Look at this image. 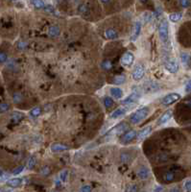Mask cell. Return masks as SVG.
Wrapping results in <instances>:
<instances>
[{"instance_id":"obj_1","label":"cell","mask_w":191,"mask_h":192,"mask_svg":"<svg viewBox=\"0 0 191 192\" xmlns=\"http://www.w3.org/2000/svg\"><path fill=\"white\" fill-rule=\"evenodd\" d=\"M149 114V109L147 107H143L141 109L135 111L134 113L131 114L130 121L132 124H138L139 122H141L145 117Z\"/></svg>"},{"instance_id":"obj_2","label":"cell","mask_w":191,"mask_h":192,"mask_svg":"<svg viewBox=\"0 0 191 192\" xmlns=\"http://www.w3.org/2000/svg\"><path fill=\"white\" fill-rule=\"evenodd\" d=\"M158 36L162 42H166L169 39V28H168V22L166 19L161 21L158 26Z\"/></svg>"},{"instance_id":"obj_3","label":"cell","mask_w":191,"mask_h":192,"mask_svg":"<svg viewBox=\"0 0 191 192\" xmlns=\"http://www.w3.org/2000/svg\"><path fill=\"white\" fill-rule=\"evenodd\" d=\"M180 99H181V95L179 93L173 92V93H169L166 96H164L161 100V103L164 105V106H170V105L176 103L177 101H179Z\"/></svg>"},{"instance_id":"obj_4","label":"cell","mask_w":191,"mask_h":192,"mask_svg":"<svg viewBox=\"0 0 191 192\" xmlns=\"http://www.w3.org/2000/svg\"><path fill=\"white\" fill-rule=\"evenodd\" d=\"M165 69L170 73H177L179 70V65L175 59H168L164 63Z\"/></svg>"},{"instance_id":"obj_5","label":"cell","mask_w":191,"mask_h":192,"mask_svg":"<svg viewBox=\"0 0 191 192\" xmlns=\"http://www.w3.org/2000/svg\"><path fill=\"white\" fill-rule=\"evenodd\" d=\"M145 75V68L141 65H137L135 67L134 71L132 72V78L135 81H139L143 78V76Z\"/></svg>"},{"instance_id":"obj_6","label":"cell","mask_w":191,"mask_h":192,"mask_svg":"<svg viewBox=\"0 0 191 192\" xmlns=\"http://www.w3.org/2000/svg\"><path fill=\"white\" fill-rule=\"evenodd\" d=\"M136 135H137V132H136L135 130H131L129 132H125V134L121 136L120 141L123 144H128L136 138Z\"/></svg>"},{"instance_id":"obj_7","label":"cell","mask_w":191,"mask_h":192,"mask_svg":"<svg viewBox=\"0 0 191 192\" xmlns=\"http://www.w3.org/2000/svg\"><path fill=\"white\" fill-rule=\"evenodd\" d=\"M131 106H132V104L125 105V106L120 107L119 109H115V111L111 114V119H117V118H119L120 116H123L124 114H126L127 112H128Z\"/></svg>"},{"instance_id":"obj_8","label":"cell","mask_w":191,"mask_h":192,"mask_svg":"<svg viewBox=\"0 0 191 192\" xmlns=\"http://www.w3.org/2000/svg\"><path fill=\"white\" fill-rule=\"evenodd\" d=\"M135 61V56H134V54L128 51V52H126L123 54V56L121 57V65H124V66H131L132 65H133V63Z\"/></svg>"},{"instance_id":"obj_9","label":"cell","mask_w":191,"mask_h":192,"mask_svg":"<svg viewBox=\"0 0 191 192\" xmlns=\"http://www.w3.org/2000/svg\"><path fill=\"white\" fill-rule=\"evenodd\" d=\"M127 129H128V125L125 124V123H121V124L115 126L112 130H111L110 132H109L107 134V135H121L122 132H125Z\"/></svg>"},{"instance_id":"obj_10","label":"cell","mask_w":191,"mask_h":192,"mask_svg":"<svg viewBox=\"0 0 191 192\" xmlns=\"http://www.w3.org/2000/svg\"><path fill=\"white\" fill-rule=\"evenodd\" d=\"M140 92L139 91H134V92H132L128 97L125 98L123 101H122V104L123 105H129V104H133L135 102H136L137 100L140 98Z\"/></svg>"},{"instance_id":"obj_11","label":"cell","mask_w":191,"mask_h":192,"mask_svg":"<svg viewBox=\"0 0 191 192\" xmlns=\"http://www.w3.org/2000/svg\"><path fill=\"white\" fill-rule=\"evenodd\" d=\"M140 32H141V23H140L139 21H136L134 25L133 31H132V36H131L132 42H135L136 39H137L138 36L140 35Z\"/></svg>"},{"instance_id":"obj_12","label":"cell","mask_w":191,"mask_h":192,"mask_svg":"<svg viewBox=\"0 0 191 192\" xmlns=\"http://www.w3.org/2000/svg\"><path fill=\"white\" fill-rule=\"evenodd\" d=\"M137 177L140 180H147L150 177V171L146 166H141L137 170Z\"/></svg>"},{"instance_id":"obj_13","label":"cell","mask_w":191,"mask_h":192,"mask_svg":"<svg viewBox=\"0 0 191 192\" xmlns=\"http://www.w3.org/2000/svg\"><path fill=\"white\" fill-rule=\"evenodd\" d=\"M69 149V147L65 144L62 143H53L50 147V150L52 151L53 153H59V152H63V151H66Z\"/></svg>"},{"instance_id":"obj_14","label":"cell","mask_w":191,"mask_h":192,"mask_svg":"<svg viewBox=\"0 0 191 192\" xmlns=\"http://www.w3.org/2000/svg\"><path fill=\"white\" fill-rule=\"evenodd\" d=\"M151 132H152V127L151 126H147V127H145L143 128L142 130H140V132L137 134V138L139 140H142L144 138H146L147 136L151 134Z\"/></svg>"},{"instance_id":"obj_15","label":"cell","mask_w":191,"mask_h":192,"mask_svg":"<svg viewBox=\"0 0 191 192\" xmlns=\"http://www.w3.org/2000/svg\"><path fill=\"white\" fill-rule=\"evenodd\" d=\"M171 117H172V111H170V109H169V111H166V112L161 116L160 119H158V125H163V124H165V123H167L168 121H169V120L171 119Z\"/></svg>"},{"instance_id":"obj_16","label":"cell","mask_w":191,"mask_h":192,"mask_svg":"<svg viewBox=\"0 0 191 192\" xmlns=\"http://www.w3.org/2000/svg\"><path fill=\"white\" fill-rule=\"evenodd\" d=\"M105 36L107 39H116L118 38V33L112 28H108L105 31Z\"/></svg>"},{"instance_id":"obj_17","label":"cell","mask_w":191,"mask_h":192,"mask_svg":"<svg viewBox=\"0 0 191 192\" xmlns=\"http://www.w3.org/2000/svg\"><path fill=\"white\" fill-rule=\"evenodd\" d=\"M110 91L111 96L115 99H121L122 96H123V90L119 88H111Z\"/></svg>"},{"instance_id":"obj_18","label":"cell","mask_w":191,"mask_h":192,"mask_svg":"<svg viewBox=\"0 0 191 192\" xmlns=\"http://www.w3.org/2000/svg\"><path fill=\"white\" fill-rule=\"evenodd\" d=\"M7 184L11 187H19L22 185V179H19V178H13V179L9 180Z\"/></svg>"},{"instance_id":"obj_19","label":"cell","mask_w":191,"mask_h":192,"mask_svg":"<svg viewBox=\"0 0 191 192\" xmlns=\"http://www.w3.org/2000/svg\"><path fill=\"white\" fill-rule=\"evenodd\" d=\"M181 61L183 63V65L185 66H188L191 63V57L187 53H181Z\"/></svg>"},{"instance_id":"obj_20","label":"cell","mask_w":191,"mask_h":192,"mask_svg":"<svg viewBox=\"0 0 191 192\" xmlns=\"http://www.w3.org/2000/svg\"><path fill=\"white\" fill-rule=\"evenodd\" d=\"M23 118H24V114L21 113V112H15L12 113V121L13 123H19L23 119Z\"/></svg>"},{"instance_id":"obj_21","label":"cell","mask_w":191,"mask_h":192,"mask_svg":"<svg viewBox=\"0 0 191 192\" xmlns=\"http://www.w3.org/2000/svg\"><path fill=\"white\" fill-rule=\"evenodd\" d=\"M176 178V173L174 171H167L164 175H163V179L167 182H171L175 180Z\"/></svg>"},{"instance_id":"obj_22","label":"cell","mask_w":191,"mask_h":192,"mask_svg":"<svg viewBox=\"0 0 191 192\" xmlns=\"http://www.w3.org/2000/svg\"><path fill=\"white\" fill-rule=\"evenodd\" d=\"M30 2L32 5H33L36 9H38V10L44 9V7H45V4L42 0H30Z\"/></svg>"},{"instance_id":"obj_23","label":"cell","mask_w":191,"mask_h":192,"mask_svg":"<svg viewBox=\"0 0 191 192\" xmlns=\"http://www.w3.org/2000/svg\"><path fill=\"white\" fill-rule=\"evenodd\" d=\"M183 17V13H173L169 15V19L172 22H178Z\"/></svg>"},{"instance_id":"obj_24","label":"cell","mask_w":191,"mask_h":192,"mask_svg":"<svg viewBox=\"0 0 191 192\" xmlns=\"http://www.w3.org/2000/svg\"><path fill=\"white\" fill-rule=\"evenodd\" d=\"M126 81V77L124 75H117L112 80V84L114 85H122L124 84Z\"/></svg>"},{"instance_id":"obj_25","label":"cell","mask_w":191,"mask_h":192,"mask_svg":"<svg viewBox=\"0 0 191 192\" xmlns=\"http://www.w3.org/2000/svg\"><path fill=\"white\" fill-rule=\"evenodd\" d=\"M48 34L50 36H58L60 35V29H59V27L57 26H51L49 28Z\"/></svg>"},{"instance_id":"obj_26","label":"cell","mask_w":191,"mask_h":192,"mask_svg":"<svg viewBox=\"0 0 191 192\" xmlns=\"http://www.w3.org/2000/svg\"><path fill=\"white\" fill-rule=\"evenodd\" d=\"M40 113H42V109H40L39 107H35L31 109V112H30V115L32 117H38L40 115Z\"/></svg>"},{"instance_id":"obj_27","label":"cell","mask_w":191,"mask_h":192,"mask_svg":"<svg viewBox=\"0 0 191 192\" xmlns=\"http://www.w3.org/2000/svg\"><path fill=\"white\" fill-rule=\"evenodd\" d=\"M120 161L122 163H128L131 161V156L128 153H122L120 155Z\"/></svg>"},{"instance_id":"obj_28","label":"cell","mask_w":191,"mask_h":192,"mask_svg":"<svg viewBox=\"0 0 191 192\" xmlns=\"http://www.w3.org/2000/svg\"><path fill=\"white\" fill-rule=\"evenodd\" d=\"M101 67L103 68L104 70L109 71V70H111L112 68V63H111V61H104L102 63V65H101Z\"/></svg>"},{"instance_id":"obj_29","label":"cell","mask_w":191,"mask_h":192,"mask_svg":"<svg viewBox=\"0 0 191 192\" xmlns=\"http://www.w3.org/2000/svg\"><path fill=\"white\" fill-rule=\"evenodd\" d=\"M103 103H104V106H105L106 109H110V108L112 106V105H113L112 98H111V97H109V96H107V97L104 98Z\"/></svg>"},{"instance_id":"obj_30","label":"cell","mask_w":191,"mask_h":192,"mask_svg":"<svg viewBox=\"0 0 191 192\" xmlns=\"http://www.w3.org/2000/svg\"><path fill=\"white\" fill-rule=\"evenodd\" d=\"M36 165V158L35 157H30L29 159H28V162H27V168L31 170V169H33L34 166Z\"/></svg>"},{"instance_id":"obj_31","label":"cell","mask_w":191,"mask_h":192,"mask_svg":"<svg viewBox=\"0 0 191 192\" xmlns=\"http://www.w3.org/2000/svg\"><path fill=\"white\" fill-rule=\"evenodd\" d=\"M27 46H28V43H27L26 42H23V40H19V42H17V44H16L17 49L20 50V51H22V50H25L27 48Z\"/></svg>"},{"instance_id":"obj_32","label":"cell","mask_w":191,"mask_h":192,"mask_svg":"<svg viewBox=\"0 0 191 192\" xmlns=\"http://www.w3.org/2000/svg\"><path fill=\"white\" fill-rule=\"evenodd\" d=\"M60 180L62 182H65L67 181V177H68V171L67 170H63L60 173Z\"/></svg>"},{"instance_id":"obj_33","label":"cell","mask_w":191,"mask_h":192,"mask_svg":"<svg viewBox=\"0 0 191 192\" xmlns=\"http://www.w3.org/2000/svg\"><path fill=\"white\" fill-rule=\"evenodd\" d=\"M179 3H180V5L181 8H188L190 5H191V1L190 0H179Z\"/></svg>"},{"instance_id":"obj_34","label":"cell","mask_w":191,"mask_h":192,"mask_svg":"<svg viewBox=\"0 0 191 192\" xmlns=\"http://www.w3.org/2000/svg\"><path fill=\"white\" fill-rule=\"evenodd\" d=\"M13 102H15L16 104L21 102V100H22V96H21V94H20V93H19V92L13 93Z\"/></svg>"},{"instance_id":"obj_35","label":"cell","mask_w":191,"mask_h":192,"mask_svg":"<svg viewBox=\"0 0 191 192\" xmlns=\"http://www.w3.org/2000/svg\"><path fill=\"white\" fill-rule=\"evenodd\" d=\"M9 109H10V106H9L7 103H1V104H0V112H1V113L6 112Z\"/></svg>"},{"instance_id":"obj_36","label":"cell","mask_w":191,"mask_h":192,"mask_svg":"<svg viewBox=\"0 0 191 192\" xmlns=\"http://www.w3.org/2000/svg\"><path fill=\"white\" fill-rule=\"evenodd\" d=\"M40 173H42V175L44 176V177H46L50 174V168L48 166H43L42 168V170H40Z\"/></svg>"},{"instance_id":"obj_37","label":"cell","mask_w":191,"mask_h":192,"mask_svg":"<svg viewBox=\"0 0 191 192\" xmlns=\"http://www.w3.org/2000/svg\"><path fill=\"white\" fill-rule=\"evenodd\" d=\"M8 56L5 52H0V63H3L7 61Z\"/></svg>"},{"instance_id":"obj_38","label":"cell","mask_w":191,"mask_h":192,"mask_svg":"<svg viewBox=\"0 0 191 192\" xmlns=\"http://www.w3.org/2000/svg\"><path fill=\"white\" fill-rule=\"evenodd\" d=\"M23 169H24V166H23V165L16 167V168L15 169V171L13 172V175H19V174H20V173H21L22 171H23Z\"/></svg>"},{"instance_id":"obj_39","label":"cell","mask_w":191,"mask_h":192,"mask_svg":"<svg viewBox=\"0 0 191 192\" xmlns=\"http://www.w3.org/2000/svg\"><path fill=\"white\" fill-rule=\"evenodd\" d=\"M79 190L82 191V192H88V191L91 190V186L88 185H84V186H82Z\"/></svg>"},{"instance_id":"obj_40","label":"cell","mask_w":191,"mask_h":192,"mask_svg":"<svg viewBox=\"0 0 191 192\" xmlns=\"http://www.w3.org/2000/svg\"><path fill=\"white\" fill-rule=\"evenodd\" d=\"M143 16H144V22H149L152 18V15L150 13H145Z\"/></svg>"},{"instance_id":"obj_41","label":"cell","mask_w":191,"mask_h":192,"mask_svg":"<svg viewBox=\"0 0 191 192\" xmlns=\"http://www.w3.org/2000/svg\"><path fill=\"white\" fill-rule=\"evenodd\" d=\"M184 187L187 191H191V181H186L184 184Z\"/></svg>"},{"instance_id":"obj_42","label":"cell","mask_w":191,"mask_h":192,"mask_svg":"<svg viewBox=\"0 0 191 192\" xmlns=\"http://www.w3.org/2000/svg\"><path fill=\"white\" fill-rule=\"evenodd\" d=\"M127 190H128V191H138V187L136 186L135 185H132L131 187L127 188Z\"/></svg>"},{"instance_id":"obj_43","label":"cell","mask_w":191,"mask_h":192,"mask_svg":"<svg viewBox=\"0 0 191 192\" xmlns=\"http://www.w3.org/2000/svg\"><path fill=\"white\" fill-rule=\"evenodd\" d=\"M44 10L46 12H49V13H54V12H55V10H54V8L52 6H45Z\"/></svg>"},{"instance_id":"obj_44","label":"cell","mask_w":191,"mask_h":192,"mask_svg":"<svg viewBox=\"0 0 191 192\" xmlns=\"http://www.w3.org/2000/svg\"><path fill=\"white\" fill-rule=\"evenodd\" d=\"M86 11H88V9H86V7H85V5H81V6H80V12H81L82 13H85Z\"/></svg>"},{"instance_id":"obj_45","label":"cell","mask_w":191,"mask_h":192,"mask_svg":"<svg viewBox=\"0 0 191 192\" xmlns=\"http://www.w3.org/2000/svg\"><path fill=\"white\" fill-rule=\"evenodd\" d=\"M185 90L187 91V92H189V91H191V80L188 82V84L186 85V86H185Z\"/></svg>"},{"instance_id":"obj_46","label":"cell","mask_w":191,"mask_h":192,"mask_svg":"<svg viewBox=\"0 0 191 192\" xmlns=\"http://www.w3.org/2000/svg\"><path fill=\"white\" fill-rule=\"evenodd\" d=\"M185 105H186V106H187L189 109H191V99H190V100H187V101L185 102Z\"/></svg>"},{"instance_id":"obj_47","label":"cell","mask_w":191,"mask_h":192,"mask_svg":"<svg viewBox=\"0 0 191 192\" xmlns=\"http://www.w3.org/2000/svg\"><path fill=\"white\" fill-rule=\"evenodd\" d=\"M102 3H104V4H108V3H110L111 2V0H100Z\"/></svg>"},{"instance_id":"obj_48","label":"cell","mask_w":191,"mask_h":192,"mask_svg":"<svg viewBox=\"0 0 191 192\" xmlns=\"http://www.w3.org/2000/svg\"><path fill=\"white\" fill-rule=\"evenodd\" d=\"M162 190H163V188H162V187H161V186L160 187H157V188L154 189V191H162Z\"/></svg>"},{"instance_id":"obj_49","label":"cell","mask_w":191,"mask_h":192,"mask_svg":"<svg viewBox=\"0 0 191 192\" xmlns=\"http://www.w3.org/2000/svg\"><path fill=\"white\" fill-rule=\"evenodd\" d=\"M171 191H180V189L179 188H173V189H171Z\"/></svg>"},{"instance_id":"obj_50","label":"cell","mask_w":191,"mask_h":192,"mask_svg":"<svg viewBox=\"0 0 191 192\" xmlns=\"http://www.w3.org/2000/svg\"><path fill=\"white\" fill-rule=\"evenodd\" d=\"M2 174H3V173H2V171H1V170H0V176H2Z\"/></svg>"}]
</instances>
